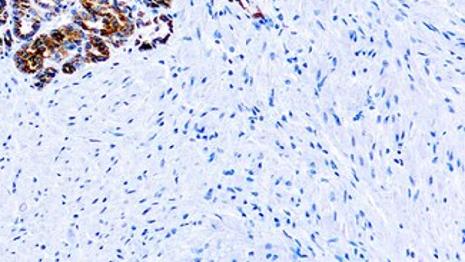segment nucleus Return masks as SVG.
<instances>
[{
    "label": "nucleus",
    "mask_w": 465,
    "mask_h": 262,
    "mask_svg": "<svg viewBox=\"0 0 465 262\" xmlns=\"http://www.w3.org/2000/svg\"><path fill=\"white\" fill-rule=\"evenodd\" d=\"M40 28V19L33 9L27 12H19L16 10L15 15V36L20 40H29L32 39L36 32Z\"/></svg>",
    "instance_id": "1"
},
{
    "label": "nucleus",
    "mask_w": 465,
    "mask_h": 262,
    "mask_svg": "<svg viewBox=\"0 0 465 262\" xmlns=\"http://www.w3.org/2000/svg\"><path fill=\"white\" fill-rule=\"evenodd\" d=\"M16 66L25 73H36L42 69L45 56L34 49L33 45H26L19 49L15 55Z\"/></svg>",
    "instance_id": "2"
},
{
    "label": "nucleus",
    "mask_w": 465,
    "mask_h": 262,
    "mask_svg": "<svg viewBox=\"0 0 465 262\" xmlns=\"http://www.w3.org/2000/svg\"><path fill=\"white\" fill-rule=\"evenodd\" d=\"M86 58H84V62H102V60H106L109 58V48L108 45L98 37L95 34L89 36V42L86 43Z\"/></svg>",
    "instance_id": "3"
},
{
    "label": "nucleus",
    "mask_w": 465,
    "mask_h": 262,
    "mask_svg": "<svg viewBox=\"0 0 465 262\" xmlns=\"http://www.w3.org/2000/svg\"><path fill=\"white\" fill-rule=\"evenodd\" d=\"M55 75H56V70H55V69H52V67L46 69V70H43V72H42V73L39 75V82H42L40 87H42V86H43L45 83L50 82V81H52V79L55 78Z\"/></svg>",
    "instance_id": "4"
},
{
    "label": "nucleus",
    "mask_w": 465,
    "mask_h": 262,
    "mask_svg": "<svg viewBox=\"0 0 465 262\" xmlns=\"http://www.w3.org/2000/svg\"><path fill=\"white\" fill-rule=\"evenodd\" d=\"M7 10H6V0H0V25H4L7 22Z\"/></svg>",
    "instance_id": "5"
},
{
    "label": "nucleus",
    "mask_w": 465,
    "mask_h": 262,
    "mask_svg": "<svg viewBox=\"0 0 465 262\" xmlns=\"http://www.w3.org/2000/svg\"><path fill=\"white\" fill-rule=\"evenodd\" d=\"M4 43H6V48L9 49V48H12V43H13V39H12V33L10 32H6L4 33Z\"/></svg>",
    "instance_id": "6"
},
{
    "label": "nucleus",
    "mask_w": 465,
    "mask_h": 262,
    "mask_svg": "<svg viewBox=\"0 0 465 262\" xmlns=\"http://www.w3.org/2000/svg\"><path fill=\"white\" fill-rule=\"evenodd\" d=\"M75 70H76V66L73 65L72 62H67V63L63 65V72L65 73H73Z\"/></svg>",
    "instance_id": "7"
}]
</instances>
